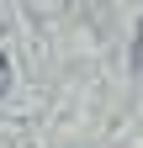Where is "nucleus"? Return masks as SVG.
Listing matches in <instances>:
<instances>
[{"label":"nucleus","instance_id":"1","mask_svg":"<svg viewBox=\"0 0 143 148\" xmlns=\"http://www.w3.org/2000/svg\"><path fill=\"white\" fill-rule=\"evenodd\" d=\"M133 69L143 74V27H138V37H133Z\"/></svg>","mask_w":143,"mask_h":148},{"label":"nucleus","instance_id":"2","mask_svg":"<svg viewBox=\"0 0 143 148\" xmlns=\"http://www.w3.org/2000/svg\"><path fill=\"white\" fill-rule=\"evenodd\" d=\"M6 85H11V64H6V53H0V95H6Z\"/></svg>","mask_w":143,"mask_h":148}]
</instances>
